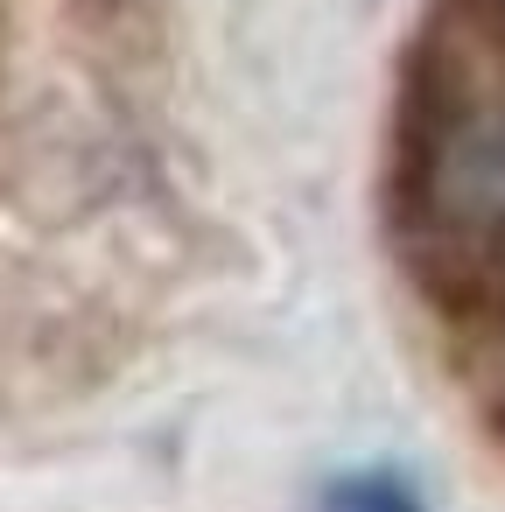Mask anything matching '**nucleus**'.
Masks as SVG:
<instances>
[{
    "label": "nucleus",
    "instance_id": "7ed1b4c3",
    "mask_svg": "<svg viewBox=\"0 0 505 512\" xmlns=\"http://www.w3.org/2000/svg\"><path fill=\"white\" fill-rule=\"evenodd\" d=\"M316 512H421V498L393 470H344V477L323 484Z\"/></svg>",
    "mask_w": 505,
    "mask_h": 512
},
{
    "label": "nucleus",
    "instance_id": "20e7f679",
    "mask_svg": "<svg viewBox=\"0 0 505 512\" xmlns=\"http://www.w3.org/2000/svg\"><path fill=\"white\" fill-rule=\"evenodd\" d=\"M477 8H484V15H498V22H505V0H477Z\"/></svg>",
    "mask_w": 505,
    "mask_h": 512
},
{
    "label": "nucleus",
    "instance_id": "f257e3e1",
    "mask_svg": "<svg viewBox=\"0 0 505 512\" xmlns=\"http://www.w3.org/2000/svg\"><path fill=\"white\" fill-rule=\"evenodd\" d=\"M400 225L470 274L505 267V22L477 0L414 43L393 134Z\"/></svg>",
    "mask_w": 505,
    "mask_h": 512
},
{
    "label": "nucleus",
    "instance_id": "f03ea898",
    "mask_svg": "<svg viewBox=\"0 0 505 512\" xmlns=\"http://www.w3.org/2000/svg\"><path fill=\"white\" fill-rule=\"evenodd\" d=\"M477 386H484V414L505 442V267L484 274V309H477Z\"/></svg>",
    "mask_w": 505,
    "mask_h": 512
}]
</instances>
